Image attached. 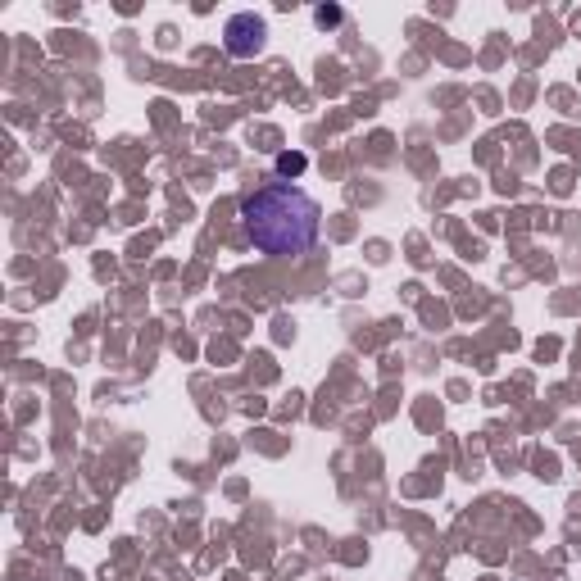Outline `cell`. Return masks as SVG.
I'll return each instance as SVG.
<instances>
[{
  "label": "cell",
  "mask_w": 581,
  "mask_h": 581,
  "mask_svg": "<svg viewBox=\"0 0 581 581\" xmlns=\"http://www.w3.org/2000/svg\"><path fill=\"white\" fill-rule=\"evenodd\" d=\"M314 19H318V28H336V23H341V10H336V5H318Z\"/></svg>",
  "instance_id": "277c9868"
},
{
  "label": "cell",
  "mask_w": 581,
  "mask_h": 581,
  "mask_svg": "<svg viewBox=\"0 0 581 581\" xmlns=\"http://www.w3.org/2000/svg\"><path fill=\"white\" fill-rule=\"evenodd\" d=\"M241 218H246V232L264 255H305L318 241V227H323V209L314 196H305L291 182H273V187H259L241 200Z\"/></svg>",
  "instance_id": "6da1fadb"
},
{
  "label": "cell",
  "mask_w": 581,
  "mask_h": 581,
  "mask_svg": "<svg viewBox=\"0 0 581 581\" xmlns=\"http://www.w3.org/2000/svg\"><path fill=\"white\" fill-rule=\"evenodd\" d=\"M305 164H309V159H305V155H296V150L277 155V173H282V178H300V173H305Z\"/></svg>",
  "instance_id": "3957f363"
},
{
  "label": "cell",
  "mask_w": 581,
  "mask_h": 581,
  "mask_svg": "<svg viewBox=\"0 0 581 581\" xmlns=\"http://www.w3.org/2000/svg\"><path fill=\"white\" fill-rule=\"evenodd\" d=\"M264 37H268V28L259 14H232L223 28V46H227V55H237V60H255L259 50H264Z\"/></svg>",
  "instance_id": "7a4b0ae2"
}]
</instances>
